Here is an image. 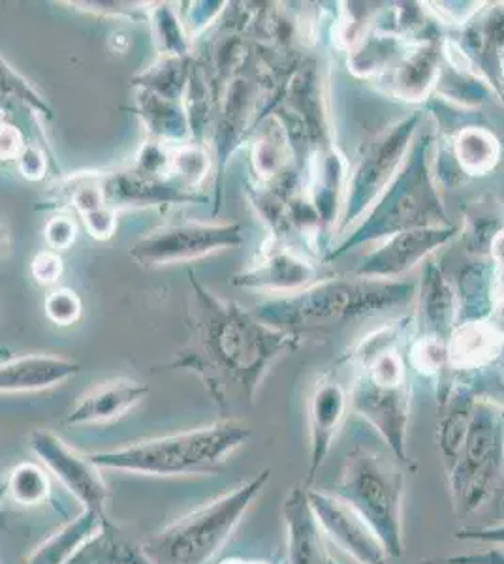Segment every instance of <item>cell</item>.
I'll return each instance as SVG.
<instances>
[{"label": "cell", "mask_w": 504, "mask_h": 564, "mask_svg": "<svg viewBox=\"0 0 504 564\" xmlns=\"http://www.w3.org/2000/svg\"><path fill=\"white\" fill-rule=\"evenodd\" d=\"M64 271L63 258L55 250H44L32 258L31 275L42 286H52L61 279Z\"/></svg>", "instance_id": "cell-33"}, {"label": "cell", "mask_w": 504, "mask_h": 564, "mask_svg": "<svg viewBox=\"0 0 504 564\" xmlns=\"http://www.w3.org/2000/svg\"><path fill=\"white\" fill-rule=\"evenodd\" d=\"M453 539L469 542V544L504 547V521L493 525L463 527L460 531H455Z\"/></svg>", "instance_id": "cell-36"}, {"label": "cell", "mask_w": 504, "mask_h": 564, "mask_svg": "<svg viewBox=\"0 0 504 564\" xmlns=\"http://www.w3.org/2000/svg\"><path fill=\"white\" fill-rule=\"evenodd\" d=\"M253 436L242 417H223L199 430L154 436L119 448L89 454L100 470H119L141 476L218 475L232 454Z\"/></svg>", "instance_id": "cell-4"}, {"label": "cell", "mask_w": 504, "mask_h": 564, "mask_svg": "<svg viewBox=\"0 0 504 564\" xmlns=\"http://www.w3.org/2000/svg\"><path fill=\"white\" fill-rule=\"evenodd\" d=\"M84 223L90 238L98 239V241H108V239L114 238L117 230V212L106 206L85 215Z\"/></svg>", "instance_id": "cell-38"}, {"label": "cell", "mask_w": 504, "mask_h": 564, "mask_svg": "<svg viewBox=\"0 0 504 564\" xmlns=\"http://www.w3.org/2000/svg\"><path fill=\"white\" fill-rule=\"evenodd\" d=\"M25 145V138L18 127H13L10 122L0 124V162L18 161Z\"/></svg>", "instance_id": "cell-39"}, {"label": "cell", "mask_w": 504, "mask_h": 564, "mask_svg": "<svg viewBox=\"0 0 504 564\" xmlns=\"http://www.w3.org/2000/svg\"><path fill=\"white\" fill-rule=\"evenodd\" d=\"M421 119V111H412L365 143L346 181L341 217L335 228L337 234L352 230L399 174L418 135Z\"/></svg>", "instance_id": "cell-9"}, {"label": "cell", "mask_w": 504, "mask_h": 564, "mask_svg": "<svg viewBox=\"0 0 504 564\" xmlns=\"http://www.w3.org/2000/svg\"><path fill=\"white\" fill-rule=\"evenodd\" d=\"M18 167H20L21 175L26 180L39 181L44 177L45 159L42 149L36 145H25L18 156Z\"/></svg>", "instance_id": "cell-40"}, {"label": "cell", "mask_w": 504, "mask_h": 564, "mask_svg": "<svg viewBox=\"0 0 504 564\" xmlns=\"http://www.w3.org/2000/svg\"><path fill=\"white\" fill-rule=\"evenodd\" d=\"M460 226H437V228H418V230L401 231L375 250H369L352 275L380 279V281H401L405 273L415 270L418 263H423L433 257L437 250L452 243L460 236Z\"/></svg>", "instance_id": "cell-13"}, {"label": "cell", "mask_w": 504, "mask_h": 564, "mask_svg": "<svg viewBox=\"0 0 504 564\" xmlns=\"http://www.w3.org/2000/svg\"><path fill=\"white\" fill-rule=\"evenodd\" d=\"M271 480V468L217 499L205 502L141 542V550L153 564H210L232 539L245 513Z\"/></svg>", "instance_id": "cell-6"}, {"label": "cell", "mask_w": 504, "mask_h": 564, "mask_svg": "<svg viewBox=\"0 0 504 564\" xmlns=\"http://www.w3.org/2000/svg\"><path fill=\"white\" fill-rule=\"evenodd\" d=\"M317 281V268L298 250L269 239L249 268L232 276L237 289L262 290L271 294H294Z\"/></svg>", "instance_id": "cell-15"}, {"label": "cell", "mask_w": 504, "mask_h": 564, "mask_svg": "<svg viewBox=\"0 0 504 564\" xmlns=\"http://www.w3.org/2000/svg\"><path fill=\"white\" fill-rule=\"evenodd\" d=\"M224 7H226L224 2H194V4H191L189 18L181 20L185 25L189 39H192L194 34L202 33L205 25H210L211 21L217 20V15L223 12Z\"/></svg>", "instance_id": "cell-37"}, {"label": "cell", "mask_w": 504, "mask_h": 564, "mask_svg": "<svg viewBox=\"0 0 504 564\" xmlns=\"http://www.w3.org/2000/svg\"><path fill=\"white\" fill-rule=\"evenodd\" d=\"M448 491L458 516L487 507L504 488V404L476 395L465 431L442 459Z\"/></svg>", "instance_id": "cell-7"}, {"label": "cell", "mask_w": 504, "mask_h": 564, "mask_svg": "<svg viewBox=\"0 0 504 564\" xmlns=\"http://www.w3.org/2000/svg\"><path fill=\"white\" fill-rule=\"evenodd\" d=\"M18 102L31 109L32 113L53 119V109L45 102L39 90L34 89L25 77L13 70L4 58L0 57V113L8 104Z\"/></svg>", "instance_id": "cell-29"}, {"label": "cell", "mask_w": 504, "mask_h": 564, "mask_svg": "<svg viewBox=\"0 0 504 564\" xmlns=\"http://www.w3.org/2000/svg\"><path fill=\"white\" fill-rule=\"evenodd\" d=\"M307 500L320 531L356 564H388L389 557L375 531L354 508L335 494L305 488Z\"/></svg>", "instance_id": "cell-12"}, {"label": "cell", "mask_w": 504, "mask_h": 564, "mask_svg": "<svg viewBox=\"0 0 504 564\" xmlns=\"http://www.w3.org/2000/svg\"><path fill=\"white\" fill-rule=\"evenodd\" d=\"M45 316L57 326H72L82 318L84 303L71 289H57L47 294L44 302Z\"/></svg>", "instance_id": "cell-32"}, {"label": "cell", "mask_w": 504, "mask_h": 564, "mask_svg": "<svg viewBox=\"0 0 504 564\" xmlns=\"http://www.w3.org/2000/svg\"><path fill=\"white\" fill-rule=\"evenodd\" d=\"M504 339L490 322L455 324L448 337V364L455 371H474L503 356Z\"/></svg>", "instance_id": "cell-23"}, {"label": "cell", "mask_w": 504, "mask_h": 564, "mask_svg": "<svg viewBox=\"0 0 504 564\" xmlns=\"http://www.w3.org/2000/svg\"><path fill=\"white\" fill-rule=\"evenodd\" d=\"M348 393L332 372L320 377L313 384L307 417H309V465L303 488H313V481L324 467L339 431L345 422L348 409Z\"/></svg>", "instance_id": "cell-14"}, {"label": "cell", "mask_w": 504, "mask_h": 564, "mask_svg": "<svg viewBox=\"0 0 504 564\" xmlns=\"http://www.w3.org/2000/svg\"><path fill=\"white\" fill-rule=\"evenodd\" d=\"M7 491L10 499L20 507H39L50 499L52 481L42 465L20 463L8 476Z\"/></svg>", "instance_id": "cell-28"}, {"label": "cell", "mask_w": 504, "mask_h": 564, "mask_svg": "<svg viewBox=\"0 0 504 564\" xmlns=\"http://www.w3.org/2000/svg\"><path fill=\"white\" fill-rule=\"evenodd\" d=\"M149 395V386L135 379H111L95 386L77 399L71 412L64 417L68 427L100 425L127 416Z\"/></svg>", "instance_id": "cell-18"}, {"label": "cell", "mask_w": 504, "mask_h": 564, "mask_svg": "<svg viewBox=\"0 0 504 564\" xmlns=\"http://www.w3.org/2000/svg\"><path fill=\"white\" fill-rule=\"evenodd\" d=\"M335 495L346 500L383 542L389 558L405 555V470L396 459L360 444L346 456Z\"/></svg>", "instance_id": "cell-8"}, {"label": "cell", "mask_w": 504, "mask_h": 564, "mask_svg": "<svg viewBox=\"0 0 504 564\" xmlns=\"http://www.w3.org/2000/svg\"><path fill=\"white\" fill-rule=\"evenodd\" d=\"M442 45L437 34H426L403 53L388 77V93L403 102H423L433 95L442 72Z\"/></svg>", "instance_id": "cell-17"}, {"label": "cell", "mask_w": 504, "mask_h": 564, "mask_svg": "<svg viewBox=\"0 0 504 564\" xmlns=\"http://www.w3.org/2000/svg\"><path fill=\"white\" fill-rule=\"evenodd\" d=\"M76 223L71 217L57 215V217H52L45 223L44 238L55 252L71 249L74 241H76Z\"/></svg>", "instance_id": "cell-34"}, {"label": "cell", "mask_w": 504, "mask_h": 564, "mask_svg": "<svg viewBox=\"0 0 504 564\" xmlns=\"http://www.w3.org/2000/svg\"><path fill=\"white\" fill-rule=\"evenodd\" d=\"M149 21L153 25L154 45L162 57H191V39L170 4H154Z\"/></svg>", "instance_id": "cell-27"}, {"label": "cell", "mask_w": 504, "mask_h": 564, "mask_svg": "<svg viewBox=\"0 0 504 564\" xmlns=\"http://www.w3.org/2000/svg\"><path fill=\"white\" fill-rule=\"evenodd\" d=\"M416 282L367 276H330L294 294L281 295L253 308L260 321L309 339L330 327L409 305Z\"/></svg>", "instance_id": "cell-3"}, {"label": "cell", "mask_w": 504, "mask_h": 564, "mask_svg": "<svg viewBox=\"0 0 504 564\" xmlns=\"http://www.w3.org/2000/svg\"><path fill=\"white\" fill-rule=\"evenodd\" d=\"M29 448L39 457L42 467L74 495L84 510L109 518L108 484L104 480L103 470L89 457L71 448L57 433L50 430L32 431Z\"/></svg>", "instance_id": "cell-11"}, {"label": "cell", "mask_w": 504, "mask_h": 564, "mask_svg": "<svg viewBox=\"0 0 504 564\" xmlns=\"http://www.w3.org/2000/svg\"><path fill=\"white\" fill-rule=\"evenodd\" d=\"M410 364L415 366L416 371H420L426 377L439 379L441 375L450 369L448 364V340L431 337V335H420L415 345L410 348Z\"/></svg>", "instance_id": "cell-30"}, {"label": "cell", "mask_w": 504, "mask_h": 564, "mask_svg": "<svg viewBox=\"0 0 504 564\" xmlns=\"http://www.w3.org/2000/svg\"><path fill=\"white\" fill-rule=\"evenodd\" d=\"M433 154V135L429 132L416 135L399 174L351 234L328 250L324 260L333 262L362 245L384 241L401 231L450 226L435 177Z\"/></svg>", "instance_id": "cell-5"}, {"label": "cell", "mask_w": 504, "mask_h": 564, "mask_svg": "<svg viewBox=\"0 0 504 564\" xmlns=\"http://www.w3.org/2000/svg\"><path fill=\"white\" fill-rule=\"evenodd\" d=\"M242 243V223H172L138 239L130 247V257L143 268H160L236 249Z\"/></svg>", "instance_id": "cell-10"}, {"label": "cell", "mask_w": 504, "mask_h": 564, "mask_svg": "<svg viewBox=\"0 0 504 564\" xmlns=\"http://www.w3.org/2000/svg\"><path fill=\"white\" fill-rule=\"evenodd\" d=\"M96 181L106 204L116 212L121 207L170 206L205 199L202 194L192 193L175 181L143 174L135 166L116 172H96Z\"/></svg>", "instance_id": "cell-16"}, {"label": "cell", "mask_w": 504, "mask_h": 564, "mask_svg": "<svg viewBox=\"0 0 504 564\" xmlns=\"http://www.w3.org/2000/svg\"><path fill=\"white\" fill-rule=\"evenodd\" d=\"M76 7H85V12L103 13V15H128L132 20H149L148 10L151 4L146 2H74Z\"/></svg>", "instance_id": "cell-35"}, {"label": "cell", "mask_w": 504, "mask_h": 564, "mask_svg": "<svg viewBox=\"0 0 504 564\" xmlns=\"http://www.w3.org/2000/svg\"><path fill=\"white\" fill-rule=\"evenodd\" d=\"M186 275L189 337L162 367L199 377L224 417H237V411L253 406L269 371L307 339L266 324L242 303L224 300L200 281L196 271Z\"/></svg>", "instance_id": "cell-1"}, {"label": "cell", "mask_w": 504, "mask_h": 564, "mask_svg": "<svg viewBox=\"0 0 504 564\" xmlns=\"http://www.w3.org/2000/svg\"><path fill=\"white\" fill-rule=\"evenodd\" d=\"M490 262H492L493 307L490 324L495 327L504 339V230L498 231L490 245Z\"/></svg>", "instance_id": "cell-31"}, {"label": "cell", "mask_w": 504, "mask_h": 564, "mask_svg": "<svg viewBox=\"0 0 504 564\" xmlns=\"http://www.w3.org/2000/svg\"><path fill=\"white\" fill-rule=\"evenodd\" d=\"M82 366L74 359L53 354H25L0 364V393H31L61 386L74 379Z\"/></svg>", "instance_id": "cell-20"}, {"label": "cell", "mask_w": 504, "mask_h": 564, "mask_svg": "<svg viewBox=\"0 0 504 564\" xmlns=\"http://www.w3.org/2000/svg\"><path fill=\"white\" fill-rule=\"evenodd\" d=\"M0 527H4V518H2V512H0Z\"/></svg>", "instance_id": "cell-43"}, {"label": "cell", "mask_w": 504, "mask_h": 564, "mask_svg": "<svg viewBox=\"0 0 504 564\" xmlns=\"http://www.w3.org/2000/svg\"><path fill=\"white\" fill-rule=\"evenodd\" d=\"M423 564H504V552L498 547H490L484 552L461 553L452 557L426 561Z\"/></svg>", "instance_id": "cell-41"}, {"label": "cell", "mask_w": 504, "mask_h": 564, "mask_svg": "<svg viewBox=\"0 0 504 564\" xmlns=\"http://www.w3.org/2000/svg\"><path fill=\"white\" fill-rule=\"evenodd\" d=\"M415 297L418 303L415 324L420 329V335H431V337L448 340L455 327L453 322L458 313V300H455L452 284L433 257L423 262L420 284H416Z\"/></svg>", "instance_id": "cell-19"}, {"label": "cell", "mask_w": 504, "mask_h": 564, "mask_svg": "<svg viewBox=\"0 0 504 564\" xmlns=\"http://www.w3.org/2000/svg\"><path fill=\"white\" fill-rule=\"evenodd\" d=\"M66 564H153L141 544H136L109 518Z\"/></svg>", "instance_id": "cell-25"}, {"label": "cell", "mask_w": 504, "mask_h": 564, "mask_svg": "<svg viewBox=\"0 0 504 564\" xmlns=\"http://www.w3.org/2000/svg\"><path fill=\"white\" fill-rule=\"evenodd\" d=\"M448 151L463 177H484L492 174L503 154L495 132L480 124H467L452 134Z\"/></svg>", "instance_id": "cell-24"}, {"label": "cell", "mask_w": 504, "mask_h": 564, "mask_svg": "<svg viewBox=\"0 0 504 564\" xmlns=\"http://www.w3.org/2000/svg\"><path fill=\"white\" fill-rule=\"evenodd\" d=\"M108 520L109 518H103L98 513L82 510L74 520L64 523L52 536L36 545L23 564L68 563L72 555L104 525V521Z\"/></svg>", "instance_id": "cell-26"}, {"label": "cell", "mask_w": 504, "mask_h": 564, "mask_svg": "<svg viewBox=\"0 0 504 564\" xmlns=\"http://www.w3.org/2000/svg\"><path fill=\"white\" fill-rule=\"evenodd\" d=\"M217 564H271L268 561H256V558L228 557L218 561Z\"/></svg>", "instance_id": "cell-42"}, {"label": "cell", "mask_w": 504, "mask_h": 564, "mask_svg": "<svg viewBox=\"0 0 504 564\" xmlns=\"http://www.w3.org/2000/svg\"><path fill=\"white\" fill-rule=\"evenodd\" d=\"M412 318H401L367 335L352 348L354 366L348 403L377 431L389 454L403 467L415 470L409 454L410 391L401 339Z\"/></svg>", "instance_id": "cell-2"}, {"label": "cell", "mask_w": 504, "mask_h": 564, "mask_svg": "<svg viewBox=\"0 0 504 564\" xmlns=\"http://www.w3.org/2000/svg\"><path fill=\"white\" fill-rule=\"evenodd\" d=\"M287 529L288 564H335L326 550V536L314 520L303 486L290 489L282 502Z\"/></svg>", "instance_id": "cell-21"}, {"label": "cell", "mask_w": 504, "mask_h": 564, "mask_svg": "<svg viewBox=\"0 0 504 564\" xmlns=\"http://www.w3.org/2000/svg\"><path fill=\"white\" fill-rule=\"evenodd\" d=\"M253 172L260 186H271L294 177V145L282 119L269 116L255 127L250 141Z\"/></svg>", "instance_id": "cell-22"}]
</instances>
